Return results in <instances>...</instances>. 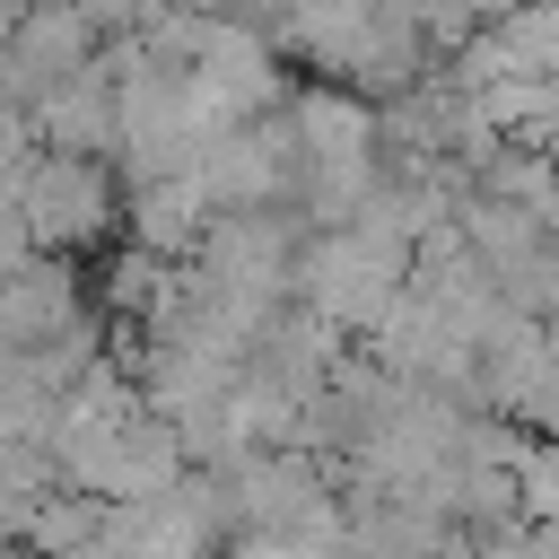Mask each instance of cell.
<instances>
[{"mask_svg":"<svg viewBox=\"0 0 559 559\" xmlns=\"http://www.w3.org/2000/svg\"><path fill=\"white\" fill-rule=\"evenodd\" d=\"M17 201L35 210V236H52V245H79V236L105 227V175H96V157H70V148L26 157L17 166Z\"/></svg>","mask_w":559,"mask_h":559,"instance_id":"6da1fadb","label":"cell"}]
</instances>
